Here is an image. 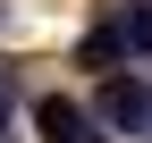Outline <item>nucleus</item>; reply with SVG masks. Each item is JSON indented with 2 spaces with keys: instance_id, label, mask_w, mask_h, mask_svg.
Instances as JSON below:
<instances>
[{
  "instance_id": "1",
  "label": "nucleus",
  "mask_w": 152,
  "mask_h": 143,
  "mask_svg": "<svg viewBox=\"0 0 152 143\" xmlns=\"http://www.w3.org/2000/svg\"><path fill=\"white\" fill-rule=\"evenodd\" d=\"M102 118H110V126H127V135H144V126H152V84L110 76V84H102Z\"/></svg>"
},
{
  "instance_id": "2",
  "label": "nucleus",
  "mask_w": 152,
  "mask_h": 143,
  "mask_svg": "<svg viewBox=\"0 0 152 143\" xmlns=\"http://www.w3.org/2000/svg\"><path fill=\"white\" fill-rule=\"evenodd\" d=\"M34 126H42L51 143H93V135H85V110H76V101H59V93L34 101Z\"/></svg>"
},
{
  "instance_id": "3",
  "label": "nucleus",
  "mask_w": 152,
  "mask_h": 143,
  "mask_svg": "<svg viewBox=\"0 0 152 143\" xmlns=\"http://www.w3.org/2000/svg\"><path fill=\"white\" fill-rule=\"evenodd\" d=\"M76 59H85V67H110V59H127V34H118V17H110V25H93Z\"/></svg>"
},
{
  "instance_id": "4",
  "label": "nucleus",
  "mask_w": 152,
  "mask_h": 143,
  "mask_svg": "<svg viewBox=\"0 0 152 143\" xmlns=\"http://www.w3.org/2000/svg\"><path fill=\"white\" fill-rule=\"evenodd\" d=\"M118 34H127V51H135V59H152V0H135V9L118 17Z\"/></svg>"
},
{
  "instance_id": "5",
  "label": "nucleus",
  "mask_w": 152,
  "mask_h": 143,
  "mask_svg": "<svg viewBox=\"0 0 152 143\" xmlns=\"http://www.w3.org/2000/svg\"><path fill=\"white\" fill-rule=\"evenodd\" d=\"M0 126H9V93H0Z\"/></svg>"
},
{
  "instance_id": "6",
  "label": "nucleus",
  "mask_w": 152,
  "mask_h": 143,
  "mask_svg": "<svg viewBox=\"0 0 152 143\" xmlns=\"http://www.w3.org/2000/svg\"><path fill=\"white\" fill-rule=\"evenodd\" d=\"M144 135H152V126H144Z\"/></svg>"
}]
</instances>
